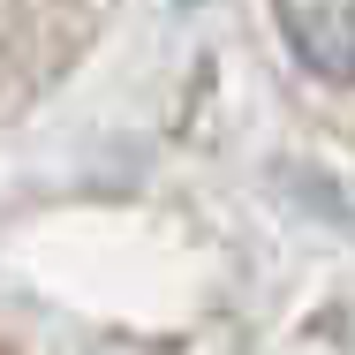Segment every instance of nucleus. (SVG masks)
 <instances>
[{"mask_svg": "<svg viewBox=\"0 0 355 355\" xmlns=\"http://www.w3.org/2000/svg\"><path fill=\"white\" fill-rule=\"evenodd\" d=\"M287 53L325 83L355 76V0H272Z\"/></svg>", "mask_w": 355, "mask_h": 355, "instance_id": "nucleus-1", "label": "nucleus"}]
</instances>
